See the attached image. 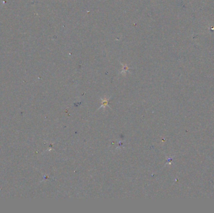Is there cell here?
I'll list each match as a JSON object with an SVG mask.
<instances>
[{"mask_svg":"<svg viewBox=\"0 0 214 213\" xmlns=\"http://www.w3.org/2000/svg\"><path fill=\"white\" fill-rule=\"evenodd\" d=\"M103 105H104V106H107V105H108V101H107V100L103 101Z\"/></svg>","mask_w":214,"mask_h":213,"instance_id":"cell-1","label":"cell"}]
</instances>
